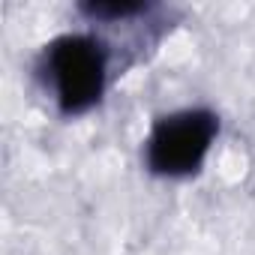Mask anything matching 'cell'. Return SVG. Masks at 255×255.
<instances>
[{"mask_svg":"<svg viewBox=\"0 0 255 255\" xmlns=\"http://www.w3.org/2000/svg\"><path fill=\"white\" fill-rule=\"evenodd\" d=\"M219 120L207 108H183L153 123L144 144L147 168L159 177H189L204 165Z\"/></svg>","mask_w":255,"mask_h":255,"instance_id":"2","label":"cell"},{"mask_svg":"<svg viewBox=\"0 0 255 255\" xmlns=\"http://www.w3.org/2000/svg\"><path fill=\"white\" fill-rule=\"evenodd\" d=\"M39 72L66 117L99 105L108 84V48L90 33H66L45 45Z\"/></svg>","mask_w":255,"mask_h":255,"instance_id":"1","label":"cell"},{"mask_svg":"<svg viewBox=\"0 0 255 255\" xmlns=\"http://www.w3.org/2000/svg\"><path fill=\"white\" fill-rule=\"evenodd\" d=\"M153 6L150 3H84L81 12L99 21H126L135 15H147Z\"/></svg>","mask_w":255,"mask_h":255,"instance_id":"3","label":"cell"}]
</instances>
